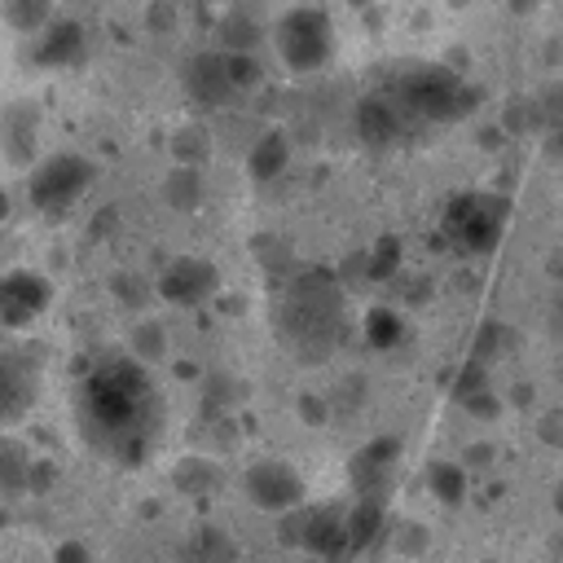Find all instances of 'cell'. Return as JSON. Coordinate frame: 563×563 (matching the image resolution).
Here are the masks:
<instances>
[{
  "label": "cell",
  "mask_w": 563,
  "mask_h": 563,
  "mask_svg": "<svg viewBox=\"0 0 563 563\" xmlns=\"http://www.w3.org/2000/svg\"><path fill=\"white\" fill-rule=\"evenodd\" d=\"M79 435L119 466H141L163 431V400L154 378L132 356H101L75 391Z\"/></svg>",
  "instance_id": "1"
},
{
  "label": "cell",
  "mask_w": 563,
  "mask_h": 563,
  "mask_svg": "<svg viewBox=\"0 0 563 563\" xmlns=\"http://www.w3.org/2000/svg\"><path fill=\"white\" fill-rule=\"evenodd\" d=\"M277 334L299 361H325L343 330V290L325 268H303L282 282L277 295Z\"/></svg>",
  "instance_id": "2"
},
{
  "label": "cell",
  "mask_w": 563,
  "mask_h": 563,
  "mask_svg": "<svg viewBox=\"0 0 563 563\" xmlns=\"http://www.w3.org/2000/svg\"><path fill=\"white\" fill-rule=\"evenodd\" d=\"M396 101L405 106V114H413L422 123H449L471 110L475 92L444 66H418L396 84Z\"/></svg>",
  "instance_id": "3"
},
{
  "label": "cell",
  "mask_w": 563,
  "mask_h": 563,
  "mask_svg": "<svg viewBox=\"0 0 563 563\" xmlns=\"http://www.w3.org/2000/svg\"><path fill=\"white\" fill-rule=\"evenodd\" d=\"M273 44H277V57L286 62V70L295 75H312L330 62L334 53V22L325 9H290L277 31H273Z\"/></svg>",
  "instance_id": "4"
},
{
  "label": "cell",
  "mask_w": 563,
  "mask_h": 563,
  "mask_svg": "<svg viewBox=\"0 0 563 563\" xmlns=\"http://www.w3.org/2000/svg\"><path fill=\"white\" fill-rule=\"evenodd\" d=\"M92 185V163L79 158V154H48L40 163H31V176H26V202L40 211V216H66Z\"/></svg>",
  "instance_id": "5"
},
{
  "label": "cell",
  "mask_w": 563,
  "mask_h": 563,
  "mask_svg": "<svg viewBox=\"0 0 563 563\" xmlns=\"http://www.w3.org/2000/svg\"><path fill=\"white\" fill-rule=\"evenodd\" d=\"M506 229V198L493 194H462L449 202L444 216V233L462 246V251H493L497 238Z\"/></svg>",
  "instance_id": "6"
},
{
  "label": "cell",
  "mask_w": 563,
  "mask_h": 563,
  "mask_svg": "<svg viewBox=\"0 0 563 563\" xmlns=\"http://www.w3.org/2000/svg\"><path fill=\"white\" fill-rule=\"evenodd\" d=\"M40 396V356L35 347H0V431L22 422Z\"/></svg>",
  "instance_id": "7"
},
{
  "label": "cell",
  "mask_w": 563,
  "mask_h": 563,
  "mask_svg": "<svg viewBox=\"0 0 563 563\" xmlns=\"http://www.w3.org/2000/svg\"><path fill=\"white\" fill-rule=\"evenodd\" d=\"M53 299V282L35 268H9L0 273V330L18 334L26 330Z\"/></svg>",
  "instance_id": "8"
},
{
  "label": "cell",
  "mask_w": 563,
  "mask_h": 563,
  "mask_svg": "<svg viewBox=\"0 0 563 563\" xmlns=\"http://www.w3.org/2000/svg\"><path fill=\"white\" fill-rule=\"evenodd\" d=\"M242 493L251 497V506L260 510H290V506H303V479L290 462L282 457H264V462H251L246 475H242Z\"/></svg>",
  "instance_id": "9"
},
{
  "label": "cell",
  "mask_w": 563,
  "mask_h": 563,
  "mask_svg": "<svg viewBox=\"0 0 563 563\" xmlns=\"http://www.w3.org/2000/svg\"><path fill=\"white\" fill-rule=\"evenodd\" d=\"M216 286H220L216 264H207V260H198V255H176V260L158 273V295H163L167 303H176V308H198V303H207V299L216 295Z\"/></svg>",
  "instance_id": "10"
},
{
  "label": "cell",
  "mask_w": 563,
  "mask_h": 563,
  "mask_svg": "<svg viewBox=\"0 0 563 563\" xmlns=\"http://www.w3.org/2000/svg\"><path fill=\"white\" fill-rule=\"evenodd\" d=\"M400 457V440L396 435H378L369 444H361L347 462V479L356 488V497H387V479H391V466Z\"/></svg>",
  "instance_id": "11"
},
{
  "label": "cell",
  "mask_w": 563,
  "mask_h": 563,
  "mask_svg": "<svg viewBox=\"0 0 563 563\" xmlns=\"http://www.w3.org/2000/svg\"><path fill=\"white\" fill-rule=\"evenodd\" d=\"M405 106L396 101V97H383V92H374V97H365L361 106H356V132H361V141L365 145H374V150H383V145H396L400 136H405Z\"/></svg>",
  "instance_id": "12"
},
{
  "label": "cell",
  "mask_w": 563,
  "mask_h": 563,
  "mask_svg": "<svg viewBox=\"0 0 563 563\" xmlns=\"http://www.w3.org/2000/svg\"><path fill=\"white\" fill-rule=\"evenodd\" d=\"M185 92L198 106H224L229 97H238V88L229 79V66H224V53H198V57H189V66H185Z\"/></svg>",
  "instance_id": "13"
},
{
  "label": "cell",
  "mask_w": 563,
  "mask_h": 563,
  "mask_svg": "<svg viewBox=\"0 0 563 563\" xmlns=\"http://www.w3.org/2000/svg\"><path fill=\"white\" fill-rule=\"evenodd\" d=\"M387 532V497H356V506L343 515V559L352 563Z\"/></svg>",
  "instance_id": "14"
},
{
  "label": "cell",
  "mask_w": 563,
  "mask_h": 563,
  "mask_svg": "<svg viewBox=\"0 0 563 563\" xmlns=\"http://www.w3.org/2000/svg\"><path fill=\"white\" fill-rule=\"evenodd\" d=\"M40 136V110L35 101H9L0 114V150L9 163H31Z\"/></svg>",
  "instance_id": "15"
},
{
  "label": "cell",
  "mask_w": 563,
  "mask_h": 563,
  "mask_svg": "<svg viewBox=\"0 0 563 563\" xmlns=\"http://www.w3.org/2000/svg\"><path fill=\"white\" fill-rule=\"evenodd\" d=\"M343 506H334V501H325V506H312L308 515H303V541H299V550H312V554H321L325 563H347L343 559Z\"/></svg>",
  "instance_id": "16"
},
{
  "label": "cell",
  "mask_w": 563,
  "mask_h": 563,
  "mask_svg": "<svg viewBox=\"0 0 563 563\" xmlns=\"http://www.w3.org/2000/svg\"><path fill=\"white\" fill-rule=\"evenodd\" d=\"M35 62L40 66H53V70H62V66H75L79 57H84V26L79 22H57V18H48L35 35Z\"/></svg>",
  "instance_id": "17"
},
{
  "label": "cell",
  "mask_w": 563,
  "mask_h": 563,
  "mask_svg": "<svg viewBox=\"0 0 563 563\" xmlns=\"http://www.w3.org/2000/svg\"><path fill=\"white\" fill-rule=\"evenodd\" d=\"M35 475H44V466L31 457V449L0 431V493H22V488H35Z\"/></svg>",
  "instance_id": "18"
},
{
  "label": "cell",
  "mask_w": 563,
  "mask_h": 563,
  "mask_svg": "<svg viewBox=\"0 0 563 563\" xmlns=\"http://www.w3.org/2000/svg\"><path fill=\"white\" fill-rule=\"evenodd\" d=\"M286 158H290V145H286V136H282V132H264V136L251 145V154H246V167H251V176H255V180H273V176H282Z\"/></svg>",
  "instance_id": "19"
},
{
  "label": "cell",
  "mask_w": 563,
  "mask_h": 563,
  "mask_svg": "<svg viewBox=\"0 0 563 563\" xmlns=\"http://www.w3.org/2000/svg\"><path fill=\"white\" fill-rule=\"evenodd\" d=\"M163 198H167V207H176V211H194V207L202 202V172L189 167V163H176L172 176L163 180Z\"/></svg>",
  "instance_id": "20"
},
{
  "label": "cell",
  "mask_w": 563,
  "mask_h": 563,
  "mask_svg": "<svg viewBox=\"0 0 563 563\" xmlns=\"http://www.w3.org/2000/svg\"><path fill=\"white\" fill-rule=\"evenodd\" d=\"M189 563H238V545H233L229 532L207 523L189 537Z\"/></svg>",
  "instance_id": "21"
},
{
  "label": "cell",
  "mask_w": 563,
  "mask_h": 563,
  "mask_svg": "<svg viewBox=\"0 0 563 563\" xmlns=\"http://www.w3.org/2000/svg\"><path fill=\"white\" fill-rule=\"evenodd\" d=\"M172 484L180 493H189V497H202V493H211L220 484V466L211 457H185V462H176Z\"/></svg>",
  "instance_id": "22"
},
{
  "label": "cell",
  "mask_w": 563,
  "mask_h": 563,
  "mask_svg": "<svg viewBox=\"0 0 563 563\" xmlns=\"http://www.w3.org/2000/svg\"><path fill=\"white\" fill-rule=\"evenodd\" d=\"M427 488L444 501V506H457L466 497V466L462 462H431L427 466Z\"/></svg>",
  "instance_id": "23"
},
{
  "label": "cell",
  "mask_w": 563,
  "mask_h": 563,
  "mask_svg": "<svg viewBox=\"0 0 563 563\" xmlns=\"http://www.w3.org/2000/svg\"><path fill=\"white\" fill-rule=\"evenodd\" d=\"M400 339H405V321H400V312H391V308H374V312L365 317V343H369V347L391 352Z\"/></svg>",
  "instance_id": "24"
},
{
  "label": "cell",
  "mask_w": 563,
  "mask_h": 563,
  "mask_svg": "<svg viewBox=\"0 0 563 563\" xmlns=\"http://www.w3.org/2000/svg\"><path fill=\"white\" fill-rule=\"evenodd\" d=\"M163 352H167V330L158 321H136L132 339H128V356L150 365V361H163Z\"/></svg>",
  "instance_id": "25"
},
{
  "label": "cell",
  "mask_w": 563,
  "mask_h": 563,
  "mask_svg": "<svg viewBox=\"0 0 563 563\" xmlns=\"http://www.w3.org/2000/svg\"><path fill=\"white\" fill-rule=\"evenodd\" d=\"M220 35H224V53H251L255 40H260V26H255V18H246V13L238 9V13L224 18Z\"/></svg>",
  "instance_id": "26"
},
{
  "label": "cell",
  "mask_w": 563,
  "mask_h": 563,
  "mask_svg": "<svg viewBox=\"0 0 563 563\" xmlns=\"http://www.w3.org/2000/svg\"><path fill=\"white\" fill-rule=\"evenodd\" d=\"M4 13H9V22L18 26V31H40L48 18H53V4L48 0H4Z\"/></svg>",
  "instance_id": "27"
},
{
  "label": "cell",
  "mask_w": 563,
  "mask_h": 563,
  "mask_svg": "<svg viewBox=\"0 0 563 563\" xmlns=\"http://www.w3.org/2000/svg\"><path fill=\"white\" fill-rule=\"evenodd\" d=\"M501 123H506V132H515V136H528L532 128H541V110H537V97H532V101L515 97V101L501 110Z\"/></svg>",
  "instance_id": "28"
},
{
  "label": "cell",
  "mask_w": 563,
  "mask_h": 563,
  "mask_svg": "<svg viewBox=\"0 0 563 563\" xmlns=\"http://www.w3.org/2000/svg\"><path fill=\"white\" fill-rule=\"evenodd\" d=\"M396 264H400V242H396V238H383L378 251L365 260V277H369V282H383V277L396 273Z\"/></svg>",
  "instance_id": "29"
},
{
  "label": "cell",
  "mask_w": 563,
  "mask_h": 563,
  "mask_svg": "<svg viewBox=\"0 0 563 563\" xmlns=\"http://www.w3.org/2000/svg\"><path fill=\"white\" fill-rule=\"evenodd\" d=\"M172 154H176V163H189V167H198V163L207 158V136H202L198 128H185V132H176V141H172Z\"/></svg>",
  "instance_id": "30"
},
{
  "label": "cell",
  "mask_w": 563,
  "mask_h": 563,
  "mask_svg": "<svg viewBox=\"0 0 563 563\" xmlns=\"http://www.w3.org/2000/svg\"><path fill=\"white\" fill-rule=\"evenodd\" d=\"M255 260H260L273 277H282V273H286V264H290V251H286V242H282V238H255Z\"/></svg>",
  "instance_id": "31"
},
{
  "label": "cell",
  "mask_w": 563,
  "mask_h": 563,
  "mask_svg": "<svg viewBox=\"0 0 563 563\" xmlns=\"http://www.w3.org/2000/svg\"><path fill=\"white\" fill-rule=\"evenodd\" d=\"M479 387H488V365H484V361H466L462 374H457V383H453V396L462 400V396H471V391H479Z\"/></svg>",
  "instance_id": "32"
},
{
  "label": "cell",
  "mask_w": 563,
  "mask_h": 563,
  "mask_svg": "<svg viewBox=\"0 0 563 563\" xmlns=\"http://www.w3.org/2000/svg\"><path fill=\"white\" fill-rule=\"evenodd\" d=\"M462 409H466L471 418H497V413H501V400L493 396V387H479V391L462 396Z\"/></svg>",
  "instance_id": "33"
},
{
  "label": "cell",
  "mask_w": 563,
  "mask_h": 563,
  "mask_svg": "<svg viewBox=\"0 0 563 563\" xmlns=\"http://www.w3.org/2000/svg\"><path fill=\"white\" fill-rule=\"evenodd\" d=\"M303 506H290V510H282V519H277V541L282 545H299L303 541Z\"/></svg>",
  "instance_id": "34"
},
{
  "label": "cell",
  "mask_w": 563,
  "mask_h": 563,
  "mask_svg": "<svg viewBox=\"0 0 563 563\" xmlns=\"http://www.w3.org/2000/svg\"><path fill=\"white\" fill-rule=\"evenodd\" d=\"M396 550H400L405 559H418V554L427 550V528H422V523H400V528H396Z\"/></svg>",
  "instance_id": "35"
},
{
  "label": "cell",
  "mask_w": 563,
  "mask_h": 563,
  "mask_svg": "<svg viewBox=\"0 0 563 563\" xmlns=\"http://www.w3.org/2000/svg\"><path fill=\"white\" fill-rule=\"evenodd\" d=\"M53 563H92V554H88L84 541H62V545L53 550Z\"/></svg>",
  "instance_id": "36"
},
{
  "label": "cell",
  "mask_w": 563,
  "mask_h": 563,
  "mask_svg": "<svg viewBox=\"0 0 563 563\" xmlns=\"http://www.w3.org/2000/svg\"><path fill=\"white\" fill-rule=\"evenodd\" d=\"M537 435H541L545 444L563 449V413H545V418H541V427H537Z\"/></svg>",
  "instance_id": "37"
},
{
  "label": "cell",
  "mask_w": 563,
  "mask_h": 563,
  "mask_svg": "<svg viewBox=\"0 0 563 563\" xmlns=\"http://www.w3.org/2000/svg\"><path fill=\"white\" fill-rule=\"evenodd\" d=\"M299 413H303L308 427H321V422H325V400H317V396H299Z\"/></svg>",
  "instance_id": "38"
},
{
  "label": "cell",
  "mask_w": 563,
  "mask_h": 563,
  "mask_svg": "<svg viewBox=\"0 0 563 563\" xmlns=\"http://www.w3.org/2000/svg\"><path fill=\"white\" fill-rule=\"evenodd\" d=\"M488 462H493V449H488V444H471L462 466H488Z\"/></svg>",
  "instance_id": "39"
},
{
  "label": "cell",
  "mask_w": 563,
  "mask_h": 563,
  "mask_svg": "<svg viewBox=\"0 0 563 563\" xmlns=\"http://www.w3.org/2000/svg\"><path fill=\"white\" fill-rule=\"evenodd\" d=\"M554 330L563 334V295H559V303H554Z\"/></svg>",
  "instance_id": "40"
},
{
  "label": "cell",
  "mask_w": 563,
  "mask_h": 563,
  "mask_svg": "<svg viewBox=\"0 0 563 563\" xmlns=\"http://www.w3.org/2000/svg\"><path fill=\"white\" fill-rule=\"evenodd\" d=\"M554 510L563 515V479H559V493H554Z\"/></svg>",
  "instance_id": "41"
},
{
  "label": "cell",
  "mask_w": 563,
  "mask_h": 563,
  "mask_svg": "<svg viewBox=\"0 0 563 563\" xmlns=\"http://www.w3.org/2000/svg\"><path fill=\"white\" fill-rule=\"evenodd\" d=\"M559 378H563V361H559Z\"/></svg>",
  "instance_id": "42"
}]
</instances>
